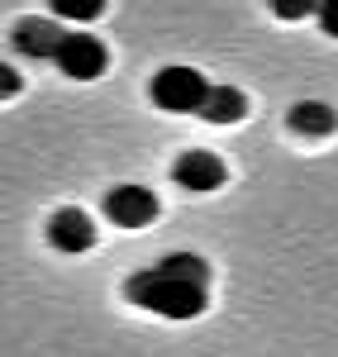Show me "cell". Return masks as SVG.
Wrapping results in <instances>:
<instances>
[{"mask_svg":"<svg viewBox=\"0 0 338 357\" xmlns=\"http://www.w3.org/2000/svg\"><path fill=\"white\" fill-rule=\"evenodd\" d=\"M171 181H176L181 191L210 195V191H220V186L229 181V172H224V162H220L215 153H205V148H186V153L171 162Z\"/></svg>","mask_w":338,"mask_h":357,"instance_id":"5","label":"cell"},{"mask_svg":"<svg viewBox=\"0 0 338 357\" xmlns=\"http://www.w3.org/2000/svg\"><path fill=\"white\" fill-rule=\"evenodd\" d=\"M124 296L162 319H196L210 305V262L196 252H167L158 267H143L129 276Z\"/></svg>","mask_w":338,"mask_h":357,"instance_id":"1","label":"cell"},{"mask_svg":"<svg viewBox=\"0 0 338 357\" xmlns=\"http://www.w3.org/2000/svg\"><path fill=\"white\" fill-rule=\"evenodd\" d=\"M277 20H310L319 15V0H267Z\"/></svg>","mask_w":338,"mask_h":357,"instance_id":"11","label":"cell"},{"mask_svg":"<svg viewBox=\"0 0 338 357\" xmlns=\"http://www.w3.org/2000/svg\"><path fill=\"white\" fill-rule=\"evenodd\" d=\"M62 33H67V29H57L53 20H20V24H15V48L24 57L53 62L57 48H62Z\"/></svg>","mask_w":338,"mask_h":357,"instance_id":"7","label":"cell"},{"mask_svg":"<svg viewBox=\"0 0 338 357\" xmlns=\"http://www.w3.org/2000/svg\"><path fill=\"white\" fill-rule=\"evenodd\" d=\"M286 124H291V134H300V138L338 134V114H334V105H324V100H300V105H291Z\"/></svg>","mask_w":338,"mask_h":357,"instance_id":"8","label":"cell"},{"mask_svg":"<svg viewBox=\"0 0 338 357\" xmlns=\"http://www.w3.org/2000/svg\"><path fill=\"white\" fill-rule=\"evenodd\" d=\"M48 238H53L57 252H91L95 248V220L77 205H67L48 220Z\"/></svg>","mask_w":338,"mask_h":357,"instance_id":"6","label":"cell"},{"mask_svg":"<svg viewBox=\"0 0 338 357\" xmlns=\"http://www.w3.org/2000/svg\"><path fill=\"white\" fill-rule=\"evenodd\" d=\"M20 72H15V67H5V72H0V96H5V100H10V96H20Z\"/></svg>","mask_w":338,"mask_h":357,"instance_id":"13","label":"cell"},{"mask_svg":"<svg viewBox=\"0 0 338 357\" xmlns=\"http://www.w3.org/2000/svg\"><path fill=\"white\" fill-rule=\"evenodd\" d=\"M53 67L67 77V82H95V77H105V67H110V53H105V43L91 33V29H67L62 33V48H57Z\"/></svg>","mask_w":338,"mask_h":357,"instance_id":"3","label":"cell"},{"mask_svg":"<svg viewBox=\"0 0 338 357\" xmlns=\"http://www.w3.org/2000/svg\"><path fill=\"white\" fill-rule=\"evenodd\" d=\"M158 195L139 186V181H124V186H114L105 191V220L119 224V229H148V224L158 220Z\"/></svg>","mask_w":338,"mask_h":357,"instance_id":"4","label":"cell"},{"mask_svg":"<svg viewBox=\"0 0 338 357\" xmlns=\"http://www.w3.org/2000/svg\"><path fill=\"white\" fill-rule=\"evenodd\" d=\"M148 96H153L158 110H167V114H200L205 96H210V82L196 67H162L148 82Z\"/></svg>","mask_w":338,"mask_h":357,"instance_id":"2","label":"cell"},{"mask_svg":"<svg viewBox=\"0 0 338 357\" xmlns=\"http://www.w3.org/2000/svg\"><path fill=\"white\" fill-rule=\"evenodd\" d=\"M314 20H319V29H324L329 38H338V0H319V15H314Z\"/></svg>","mask_w":338,"mask_h":357,"instance_id":"12","label":"cell"},{"mask_svg":"<svg viewBox=\"0 0 338 357\" xmlns=\"http://www.w3.org/2000/svg\"><path fill=\"white\" fill-rule=\"evenodd\" d=\"M200 119L205 124H238V119H248V96L238 86H210V96L200 105Z\"/></svg>","mask_w":338,"mask_h":357,"instance_id":"9","label":"cell"},{"mask_svg":"<svg viewBox=\"0 0 338 357\" xmlns=\"http://www.w3.org/2000/svg\"><path fill=\"white\" fill-rule=\"evenodd\" d=\"M48 5H53L57 20H67V24H91V20L105 15V0H48Z\"/></svg>","mask_w":338,"mask_h":357,"instance_id":"10","label":"cell"}]
</instances>
